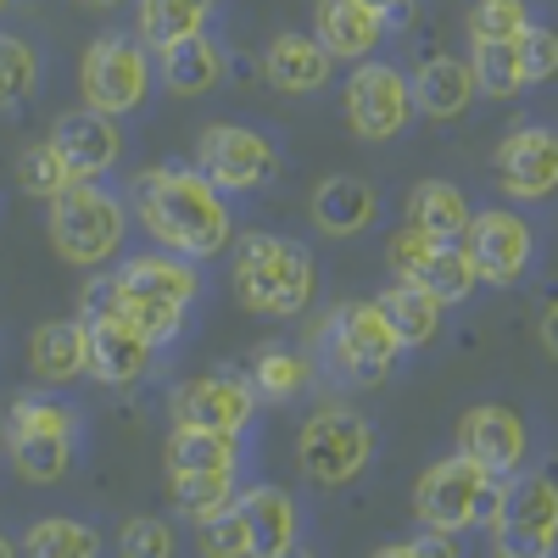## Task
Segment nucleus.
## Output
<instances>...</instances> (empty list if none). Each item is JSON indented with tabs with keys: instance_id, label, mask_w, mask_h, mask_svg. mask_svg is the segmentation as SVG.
<instances>
[{
	"instance_id": "nucleus-1",
	"label": "nucleus",
	"mask_w": 558,
	"mask_h": 558,
	"mask_svg": "<svg viewBox=\"0 0 558 558\" xmlns=\"http://www.w3.org/2000/svg\"><path fill=\"white\" fill-rule=\"evenodd\" d=\"M134 218L151 235V246H168L191 263H213L235 246V213L229 196L202 168H146L134 179Z\"/></svg>"
},
{
	"instance_id": "nucleus-2",
	"label": "nucleus",
	"mask_w": 558,
	"mask_h": 558,
	"mask_svg": "<svg viewBox=\"0 0 558 558\" xmlns=\"http://www.w3.org/2000/svg\"><path fill=\"white\" fill-rule=\"evenodd\" d=\"M202 296V274L191 257H179V252H140V257H123L112 268V302L146 330L157 347L179 341L184 330V318H191Z\"/></svg>"
},
{
	"instance_id": "nucleus-3",
	"label": "nucleus",
	"mask_w": 558,
	"mask_h": 558,
	"mask_svg": "<svg viewBox=\"0 0 558 558\" xmlns=\"http://www.w3.org/2000/svg\"><path fill=\"white\" fill-rule=\"evenodd\" d=\"M235 296L257 318H296L318 296V263L291 235H246L235 246Z\"/></svg>"
},
{
	"instance_id": "nucleus-4",
	"label": "nucleus",
	"mask_w": 558,
	"mask_h": 558,
	"mask_svg": "<svg viewBox=\"0 0 558 558\" xmlns=\"http://www.w3.org/2000/svg\"><path fill=\"white\" fill-rule=\"evenodd\" d=\"M45 229H51V246H57V257L68 268H101L123 252L129 207L107 191L101 179H78L62 196H51Z\"/></svg>"
},
{
	"instance_id": "nucleus-5",
	"label": "nucleus",
	"mask_w": 558,
	"mask_h": 558,
	"mask_svg": "<svg viewBox=\"0 0 558 558\" xmlns=\"http://www.w3.org/2000/svg\"><path fill=\"white\" fill-rule=\"evenodd\" d=\"M368 458H375V425L347 408V402H324L302 418V430H296V470L324 486V492H336V486H352L363 470H368Z\"/></svg>"
},
{
	"instance_id": "nucleus-6",
	"label": "nucleus",
	"mask_w": 558,
	"mask_h": 558,
	"mask_svg": "<svg viewBox=\"0 0 558 558\" xmlns=\"http://www.w3.org/2000/svg\"><path fill=\"white\" fill-rule=\"evenodd\" d=\"M84 324H89V380L112 386V391H129L146 380L157 341L112 302V274L84 286Z\"/></svg>"
},
{
	"instance_id": "nucleus-7",
	"label": "nucleus",
	"mask_w": 558,
	"mask_h": 558,
	"mask_svg": "<svg viewBox=\"0 0 558 558\" xmlns=\"http://www.w3.org/2000/svg\"><path fill=\"white\" fill-rule=\"evenodd\" d=\"M78 441V413L62 397H17L7 408V458L34 486H51L68 475Z\"/></svg>"
},
{
	"instance_id": "nucleus-8",
	"label": "nucleus",
	"mask_w": 558,
	"mask_h": 558,
	"mask_svg": "<svg viewBox=\"0 0 558 558\" xmlns=\"http://www.w3.org/2000/svg\"><path fill=\"white\" fill-rule=\"evenodd\" d=\"M318 341L330 347V368L341 380H352V386L386 380L397 368V357L408 352L402 336H397V324H391V313L380 302H347V307H336L330 318L318 324Z\"/></svg>"
},
{
	"instance_id": "nucleus-9",
	"label": "nucleus",
	"mask_w": 558,
	"mask_h": 558,
	"mask_svg": "<svg viewBox=\"0 0 558 558\" xmlns=\"http://www.w3.org/2000/svg\"><path fill=\"white\" fill-rule=\"evenodd\" d=\"M78 89H84V107L96 112L112 118L140 112L151 96V45L140 34H101L78 62Z\"/></svg>"
},
{
	"instance_id": "nucleus-10",
	"label": "nucleus",
	"mask_w": 558,
	"mask_h": 558,
	"mask_svg": "<svg viewBox=\"0 0 558 558\" xmlns=\"http://www.w3.org/2000/svg\"><path fill=\"white\" fill-rule=\"evenodd\" d=\"M497 475L486 463H475L470 452H452V458H436L425 475L413 486V520L430 525V531H447V536H463V531H481V502H486V486Z\"/></svg>"
},
{
	"instance_id": "nucleus-11",
	"label": "nucleus",
	"mask_w": 558,
	"mask_h": 558,
	"mask_svg": "<svg viewBox=\"0 0 558 558\" xmlns=\"http://www.w3.org/2000/svg\"><path fill=\"white\" fill-rule=\"evenodd\" d=\"M196 168L223 196H257L279 173V146L252 123H207L196 134Z\"/></svg>"
},
{
	"instance_id": "nucleus-12",
	"label": "nucleus",
	"mask_w": 558,
	"mask_h": 558,
	"mask_svg": "<svg viewBox=\"0 0 558 558\" xmlns=\"http://www.w3.org/2000/svg\"><path fill=\"white\" fill-rule=\"evenodd\" d=\"M341 107H347V123H352V134L357 140H397L408 123H413V78L402 73V68H391V62H357V73L347 78V96H341Z\"/></svg>"
},
{
	"instance_id": "nucleus-13",
	"label": "nucleus",
	"mask_w": 558,
	"mask_h": 558,
	"mask_svg": "<svg viewBox=\"0 0 558 558\" xmlns=\"http://www.w3.org/2000/svg\"><path fill=\"white\" fill-rule=\"evenodd\" d=\"M470 257L481 268V286H520L536 263V229L514 207H486L470 218Z\"/></svg>"
},
{
	"instance_id": "nucleus-14",
	"label": "nucleus",
	"mask_w": 558,
	"mask_h": 558,
	"mask_svg": "<svg viewBox=\"0 0 558 558\" xmlns=\"http://www.w3.org/2000/svg\"><path fill=\"white\" fill-rule=\"evenodd\" d=\"M502 553H553L558 547V470L536 475H508V502L502 525L492 531Z\"/></svg>"
},
{
	"instance_id": "nucleus-15",
	"label": "nucleus",
	"mask_w": 558,
	"mask_h": 558,
	"mask_svg": "<svg viewBox=\"0 0 558 558\" xmlns=\"http://www.w3.org/2000/svg\"><path fill=\"white\" fill-rule=\"evenodd\" d=\"M497 184L508 202H547L558 191V134L542 123L508 129L497 140Z\"/></svg>"
},
{
	"instance_id": "nucleus-16",
	"label": "nucleus",
	"mask_w": 558,
	"mask_h": 558,
	"mask_svg": "<svg viewBox=\"0 0 558 558\" xmlns=\"http://www.w3.org/2000/svg\"><path fill=\"white\" fill-rule=\"evenodd\" d=\"M458 452H470L475 463H486L492 475H520L531 458V430L514 408L502 402H481L458 418Z\"/></svg>"
},
{
	"instance_id": "nucleus-17",
	"label": "nucleus",
	"mask_w": 558,
	"mask_h": 558,
	"mask_svg": "<svg viewBox=\"0 0 558 558\" xmlns=\"http://www.w3.org/2000/svg\"><path fill=\"white\" fill-rule=\"evenodd\" d=\"M257 413V391L241 375H191L173 391V425H207V430H246Z\"/></svg>"
},
{
	"instance_id": "nucleus-18",
	"label": "nucleus",
	"mask_w": 558,
	"mask_h": 558,
	"mask_svg": "<svg viewBox=\"0 0 558 558\" xmlns=\"http://www.w3.org/2000/svg\"><path fill=\"white\" fill-rule=\"evenodd\" d=\"M51 146L62 151V162L73 168V179H101V173H112L118 157H123V129H118L112 112L78 107V112H62V118H57Z\"/></svg>"
},
{
	"instance_id": "nucleus-19",
	"label": "nucleus",
	"mask_w": 558,
	"mask_h": 558,
	"mask_svg": "<svg viewBox=\"0 0 558 558\" xmlns=\"http://www.w3.org/2000/svg\"><path fill=\"white\" fill-rule=\"evenodd\" d=\"M313 34L324 39V51H330L336 62H368L391 28H386V17L368 7V0H318L313 7Z\"/></svg>"
},
{
	"instance_id": "nucleus-20",
	"label": "nucleus",
	"mask_w": 558,
	"mask_h": 558,
	"mask_svg": "<svg viewBox=\"0 0 558 558\" xmlns=\"http://www.w3.org/2000/svg\"><path fill=\"white\" fill-rule=\"evenodd\" d=\"M235 508L246 520V547L257 558H286L302 542V508L291 502L286 486H246Z\"/></svg>"
},
{
	"instance_id": "nucleus-21",
	"label": "nucleus",
	"mask_w": 558,
	"mask_h": 558,
	"mask_svg": "<svg viewBox=\"0 0 558 558\" xmlns=\"http://www.w3.org/2000/svg\"><path fill=\"white\" fill-rule=\"evenodd\" d=\"M157 73L173 96H213L229 73V57L207 28H196V34H179V39L157 45Z\"/></svg>"
},
{
	"instance_id": "nucleus-22",
	"label": "nucleus",
	"mask_w": 558,
	"mask_h": 558,
	"mask_svg": "<svg viewBox=\"0 0 558 558\" xmlns=\"http://www.w3.org/2000/svg\"><path fill=\"white\" fill-rule=\"evenodd\" d=\"M28 368L39 386H73L89 375V324L78 318H45L28 336Z\"/></svg>"
},
{
	"instance_id": "nucleus-23",
	"label": "nucleus",
	"mask_w": 558,
	"mask_h": 558,
	"mask_svg": "<svg viewBox=\"0 0 558 558\" xmlns=\"http://www.w3.org/2000/svg\"><path fill=\"white\" fill-rule=\"evenodd\" d=\"M336 57L324 51L318 34H274L268 51H263V73L279 96H313V89L330 84Z\"/></svg>"
},
{
	"instance_id": "nucleus-24",
	"label": "nucleus",
	"mask_w": 558,
	"mask_h": 558,
	"mask_svg": "<svg viewBox=\"0 0 558 558\" xmlns=\"http://www.w3.org/2000/svg\"><path fill=\"white\" fill-rule=\"evenodd\" d=\"M307 213H313V223L324 229V235L347 241V235H363V229L375 223L380 196H375V184L357 179V173H330V179H318Z\"/></svg>"
},
{
	"instance_id": "nucleus-25",
	"label": "nucleus",
	"mask_w": 558,
	"mask_h": 558,
	"mask_svg": "<svg viewBox=\"0 0 558 558\" xmlns=\"http://www.w3.org/2000/svg\"><path fill=\"white\" fill-rule=\"evenodd\" d=\"M475 96H481V84H475V68H470V62H458V57H430V62L413 68V107H418V118L452 123V118L470 112Z\"/></svg>"
},
{
	"instance_id": "nucleus-26",
	"label": "nucleus",
	"mask_w": 558,
	"mask_h": 558,
	"mask_svg": "<svg viewBox=\"0 0 558 558\" xmlns=\"http://www.w3.org/2000/svg\"><path fill=\"white\" fill-rule=\"evenodd\" d=\"M241 458H246V447L235 430H207V425H173V436L162 447L168 475H235Z\"/></svg>"
},
{
	"instance_id": "nucleus-27",
	"label": "nucleus",
	"mask_w": 558,
	"mask_h": 558,
	"mask_svg": "<svg viewBox=\"0 0 558 558\" xmlns=\"http://www.w3.org/2000/svg\"><path fill=\"white\" fill-rule=\"evenodd\" d=\"M408 286H418V291H430L436 302L458 307V302H470L481 291V268H475V257H470L463 241H430V252L413 263Z\"/></svg>"
},
{
	"instance_id": "nucleus-28",
	"label": "nucleus",
	"mask_w": 558,
	"mask_h": 558,
	"mask_svg": "<svg viewBox=\"0 0 558 558\" xmlns=\"http://www.w3.org/2000/svg\"><path fill=\"white\" fill-rule=\"evenodd\" d=\"M470 196L452 179H418L408 191V223L425 229L430 241H463L470 235Z\"/></svg>"
},
{
	"instance_id": "nucleus-29",
	"label": "nucleus",
	"mask_w": 558,
	"mask_h": 558,
	"mask_svg": "<svg viewBox=\"0 0 558 558\" xmlns=\"http://www.w3.org/2000/svg\"><path fill=\"white\" fill-rule=\"evenodd\" d=\"M380 307L391 313V324H397V336H402V347H408V352L436 347V341H441L447 302H436L430 291H418V286H408V279H397V286L380 296Z\"/></svg>"
},
{
	"instance_id": "nucleus-30",
	"label": "nucleus",
	"mask_w": 558,
	"mask_h": 558,
	"mask_svg": "<svg viewBox=\"0 0 558 558\" xmlns=\"http://www.w3.org/2000/svg\"><path fill=\"white\" fill-rule=\"evenodd\" d=\"M213 12H218V0H134V28L157 51V45H168L179 34L207 28Z\"/></svg>"
},
{
	"instance_id": "nucleus-31",
	"label": "nucleus",
	"mask_w": 558,
	"mask_h": 558,
	"mask_svg": "<svg viewBox=\"0 0 558 558\" xmlns=\"http://www.w3.org/2000/svg\"><path fill=\"white\" fill-rule=\"evenodd\" d=\"M470 68H475L481 96H492V101H508V96H520V89H531L520 39H475Z\"/></svg>"
},
{
	"instance_id": "nucleus-32",
	"label": "nucleus",
	"mask_w": 558,
	"mask_h": 558,
	"mask_svg": "<svg viewBox=\"0 0 558 558\" xmlns=\"http://www.w3.org/2000/svg\"><path fill=\"white\" fill-rule=\"evenodd\" d=\"M313 386V357L291 347H263L252 357V391L268 402H296Z\"/></svg>"
},
{
	"instance_id": "nucleus-33",
	"label": "nucleus",
	"mask_w": 558,
	"mask_h": 558,
	"mask_svg": "<svg viewBox=\"0 0 558 558\" xmlns=\"http://www.w3.org/2000/svg\"><path fill=\"white\" fill-rule=\"evenodd\" d=\"M23 553H34V558H96V553H107V536L84 520L51 514V520H34V531L23 536Z\"/></svg>"
},
{
	"instance_id": "nucleus-34",
	"label": "nucleus",
	"mask_w": 558,
	"mask_h": 558,
	"mask_svg": "<svg viewBox=\"0 0 558 558\" xmlns=\"http://www.w3.org/2000/svg\"><path fill=\"white\" fill-rule=\"evenodd\" d=\"M235 497H241V492H235V475H173V508H179V514L191 520L196 531H202L207 520H218Z\"/></svg>"
},
{
	"instance_id": "nucleus-35",
	"label": "nucleus",
	"mask_w": 558,
	"mask_h": 558,
	"mask_svg": "<svg viewBox=\"0 0 558 558\" xmlns=\"http://www.w3.org/2000/svg\"><path fill=\"white\" fill-rule=\"evenodd\" d=\"M39 89V51L23 34H0V112H17Z\"/></svg>"
},
{
	"instance_id": "nucleus-36",
	"label": "nucleus",
	"mask_w": 558,
	"mask_h": 558,
	"mask_svg": "<svg viewBox=\"0 0 558 558\" xmlns=\"http://www.w3.org/2000/svg\"><path fill=\"white\" fill-rule=\"evenodd\" d=\"M17 184H23V196L51 202V196H62L68 184H78V179H73V168L62 162V151L51 146V140H39V146H28L17 157Z\"/></svg>"
},
{
	"instance_id": "nucleus-37",
	"label": "nucleus",
	"mask_w": 558,
	"mask_h": 558,
	"mask_svg": "<svg viewBox=\"0 0 558 558\" xmlns=\"http://www.w3.org/2000/svg\"><path fill=\"white\" fill-rule=\"evenodd\" d=\"M531 28L525 0H475L470 7V34L475 39H520Z\"/></svg>"
},
{
	"instance_id": "nucleus-38",
	"label": "nucleus",
	"mask_w": 558,
	"mask_h": 558,
	"mask_svg": "<svg viewBox=\"0 0 558 558\" xmlns=\"http://www.w3.org/2000/svg\"><path fill=\"white\" fill-rule=\"evenodd\" d=\"M173 547H179L173 525L168 520H151V514H134L123 525V536H118V553H129V558H168Z\"/></svg>"
},
{
	"instance_id": "nucleus-39",
	"label": "nucleus",
	"mask_w": 558,
	"mask_h": 558,
	"mask_svg": "<svg viewBox=\"0 0 558 558\" xmlns=\"http://www.w3.org/2000/svg\"><path fill=\"white\" fill-rule=\"evenodd\" d=\"M520 51H525V78L531 84L558 78V28L553 23H536L531 17V28L520 34Z\"/></svg>"
},
{
	"instance_id": "nucleus-40",
	"label": "nucleus",
	"mask_w": 558,
	"mask_h": 558,
	"mask_svg": "<svg viewBox=\"0 0 558 558\" xmlns=\"http://www.w3.org/2000/svg\"><path fill=\"white\" fill-rule=\"evenodd\" d=\"M202 547L218 553V558H246V553H252V547H246V520H241V508H235V502H229L218 520L202 525Z\"/></svg>"
},
{
	"instance_id": "nucleus-41",
	"label": "nucleus",
	"mask_w": 558,
	"mask_h": 558,
	"mask_svg": "<svg viewBox=\"0 0 558 558\" xmlns=\"http://www.w3.org/2000/svg\"><path fill=\"white\" fill-rule=\"evenodd\" d=\"M386 558H402V553H441V558H452L458 553V536H447V531H430V525H418V536H408V542H391V547H380Z\"/></svg>"
},
{
	"instance_id": "nucleus-42",
	"label": "nucleus",
	"mask_w": 558,
	"mask_h": 558,
	"mask_svg": "<svg viewBox=\"0 0 558 558\" xmlns=\"http://www.w3.org/2000/svg\"><path fill=\"white\" fill-rule=\"evenodd\" d=\"M380 17H386V28H402L408 17H413V0H368Z\"/></svg>"
},
{
	"instance_id": "nucleus-43",
	"label": "nucleus",
	"mask_w": 558,
	"mask_h": 558,
	"mask_svg": "<svg viewBox=\"0 0 558 558\" xmlns=\"http://www.w3.org/2000/svg\"><path fill=\"white\" fill-rule=\"evenodd\" d=\"M542 347H547V357H558V296L542 307Z\"/></svg>"
},
{
	"instance_id": "nucleus-44",
	"label": "nucleus",
	"mask_w": 558,
	"mask_h": 558,
	"mask_svg": "<svg viewBox=\"0 0 558 558\" xmlns=\"http://www.w3.org/2000/svg\"><path fill=\"white\" fill-rule=\"evenodd\" d=\"M17 547H23V542H12L7 531H0V558H7V553H17Z\"/></svg>"
},
{
	"instance_id": "nucleus-45",
	"label": "nucleus",
	"mask_w": 558,
	"mask_h": 558,
	"mask_svg": "<svg viewBox=\"0 0 558 558\" xmlns=\"http://www.w3.org/2000/svg\"><path fill=\"white\" fill-rule=\"evenodd\" d=\"M84 7H96V12H112V7H123V0H84Z\"/></svg>"
},
{
	"instance_id": "nucleus-46",
	"label": "nucleus",
	"mask_w": 558,
	"mask_h": 558,
	"mask_svg": "<svg viewBox=\"0 0 558 558\" xmlns=\"http://www.w3.org/2000/svg\"><path fill=\"white\" fill-rule=\"evenodd\" d=\"M0 458H7V425H0Z\"/></svg>"
},
{
	"instance_id": "nucleus-47",
	"label": "nucleus",
	"mask_w": 558,
	"mask_h": 558,
	"mask_svg": "<svg viewBox=\"0 0 558 558\" xmlns=\"http://www.w3.org/2000/svg\"><path fill=\"white\" fill-rule=\"evenodd\" d=\"M7 7H12V0H0V17H7Z\"/></svg>"
}]
</instances>
